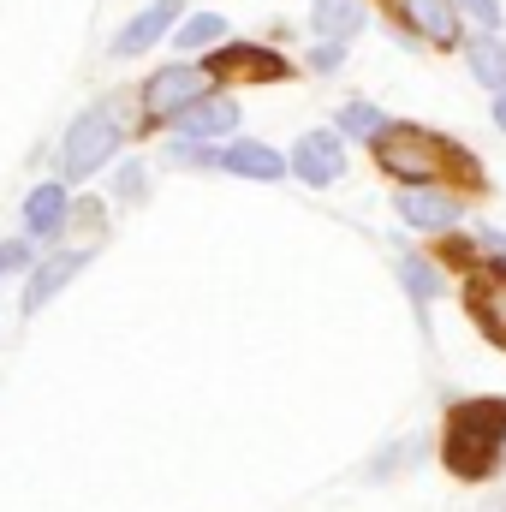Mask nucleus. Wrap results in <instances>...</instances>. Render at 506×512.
I'll return each mask as SVG.
<instances>
[{
    "mask_svg": "<svg viewBox=\"0 0 506 512\" xmlns=\"http://www.w3.org/2000/svg\"><path fill=\"white\" fill-rule=\"evenodd\" d=\"M370 155H376L381 173H393L399 185H447V179H459L465 191L483 185L477 161L453 137H441V131H429V126H411V120H387L370 137Z\"/></svg>",
    "mask_w": 506,
    "mask_h": 512,
    "instance_id": "f257e3e1",
    "label": "nucleus"
},
{
    "mask_svg": "<svg viewBox=\"0 0 506 512\" xmlns=\"http://www.w3.org/2000/svg\"><path fill=\"white\" fill-rule=\"evenodd\" d=\"M501 459H506V393L459 399L441 423V465L459 483H483V477H495Z\"/></svg>",
    "mask_w": 506,
    "mask_h": 512,
    "instance_id": "f03ea898",
    "label": "nucleus"
},
{
    "mask_svg": "<svg viewBox=\"0 0 506 512\" xmlns=\"http://www.w3.org/2000/svg\"><path fill=\"white\" fill-rule=\"evenodd\" d=\"M120 120H114V108H84L72 126H66V143H60V167H66V179H96L114 155H120Z\"/></svg>",
    "mask_w": 506,
    "mask_h": 512,
    "instance_id": "7ed1b4c3",
    "label": "nucleus"
},
{
    "mask_svg": "<svg viewBox=\"0 0 506 512\" xmlns=\"http://www.w3.org/2000/svg\"><path fill=\"white\" fill-rule=\"evenodd\" d=\"M465 316L483 328L489 346L506 352V256H483L465 280Z\"/></svg>",
    "mask_w": 506,
    "mask_h": 512,
    "instance_id": "20e7f679",
    "label": "nucleus"
},
{
    "mask_svg": "<svg viewBox=\"0 0 506 512\" xmlns=\"http://www.w3.org/2000/svg\"><path fill=\"white\" fill-rule=\"evenodd\" d=\"M209 90H215V78H209L203 66H155V72L143 78L137 102H143V120H173L179 108H191V102L209 96Z\"/></svg>",
    "mask_w": 506,
    "mask_h": 512,
    "instance_id": "39448f33",
    "label": "nucleus"
},
{
    "mask_svg": "<svg viewBox=\"0 0 506 512\" xmlns=\"http://www.w3.org/2000/svg\"><path fill=\"white\" fill-rule=\"evenodd\" d=\"M381 12L411 42H429V48H459V36H465V18L453 0H381Z\"/></svg>",
    "mask_w": 506,
    "mask_h": 512,
    "instance_id": "423d86ee",
    "label": "nucleus"
},
{
    "mask_svg": "<svg viewBox=\"0 0 506 512\" xmlns=\"http://www.w3.org/2000/svg\"><path fill=\"white\" fill-rule=\"evenodd\" d=\"M393 209L417 233H453L465 221V191H453V185H399Z\"/></svg>",
    "mask_w": 506,
    "mask_h": 512,
    "instance_id": "0eeeda50",
    "label": "nucleus"
},
{
    "mask_svg": "<svg viewBox=\"0 0 506 512\" xmlns=\"http://www.w3.org/2000/svg\"><path fill=\"white\" fill-rule=\"evenodd\" d=\"M203 72L209 78H239V84H280V78H292L286 54H274L268 42H221V48H209Z\"/></svg>",
    "mask_w": 506,
    "mask_h": 512,
    "instance_id": "6e6552de",
    "label": "nucleus"
},
{
    "mask_svg": "<svg viewBox=\"0 0 506 512\" xmlns=\"http://www.w3.org/2000/svg\"><path fill=\"white\" fill-rule=\"evenodd\" d=\"M286 167H292V179H304V185H334L340 173H346V137L334 126H316L304 131L298 143H292V155H286Z\"/></svg>",
    "mask_w": 506,
    "mask_h": 512,
    "instance_id": "1a4fd4ad",
    "label": "nucleus"
},
{
    "mask_svg": "<svg viewBox=\"0 0 506 512\" xmlns=\"http://www.w3.org/2000/svg\"><path fill=\"white\" fill-rule=\"evenodd\" d=\"M239 120H245V108H239L233 96H221V90H209V96H197L191 108H179V114H173V137H197V143H221V137H239Z\"/></svg>",
    "mask_w": 506,
    "mask_h": 512,
    "instance_id": "9d476101",
    "label": "nucleus"
},
{
    "mask_svg": "<svg viewBox=\"0 0 506 512\" xmlns=\"http://www.w3.org/2000/svg\"><path fill=\"white\" fill-rule=\"evenodd\" d=\"M215 167L221 173H233V179H256V185H274V179H286L292 167H286V155L280 149H268V143H256V137H227L221 149H215Z\"/></svg>",
    "mask_w": 506,
    "mask_h": 512,
    "instance_id": "9b49d317",
    "label": "nucleus"
},
{
    "mask_svg": "<svg viewBox=\"0 0 506 512\" xmlns=\"http://www.w3.org/2000/svg\"><path fill=\"white\" fill-rule=\"evenodd\" d=\"M185 18V0H149L137 18L120 24V36H114V54L120 60H137V54H149L161 36H173V24Z\"/></svg>",
    "mask_w": 506,
    "mask_h": 512,
    "instance_id": "f8f14e48",
    "label": "nucleus"
},
{
    "mask_svg": "<svg viewBox=\"0 0 506 512\" xmlns=\"http://www.w3.org/2000/svg\"><path fill=\"white\" fill-rule=\"evenodd\" d=\"M90 251H54V256H36L30 262V280H24V316H36L48 298H60L78 274H84Z\"/></svg>",
    "mask_w": 506,
    "mask_h": 512,
    "instance_id": "ddd939ff",
    "label": "nucleus"
},
{
    "mask_svg": "<svg viewBox=\"0 0 506 512\" xmlns=\"http://www.w3.org/2000/svg\"><path fill=\"white\" fill-rule=\"evenodd\" d=\"M66 221H72V191H66L60 179L36 185V191L24 197V233H30V239H60Z\"/></svg>",
    "mask_w": 506,
    "mask_h": 512,
    "instance_id": "4468645a",
    "label": "nucleus"
},
{
    "mask_svg": "<svg viewBox=\"0 0 506 512\" xmlns=\"http://www.w3.org/2000/svg\"><path fill=\"white\" fill-rule=\"evenodd\" d=\"M364 6L358 0H310V30L322 36V42H352L358 30H364Z\"/></svg>",
    "mask_w": 506,
    "mask_h": 512,
    "instance_id": "2eb2a0df",
    "label": "nucleus"
},
{
    "mask_svg": "<svg viewBox=\"0 0 506 512\" xmlns=\"http://www.w3.org/2000/svg\"><path fill=\"white\" fill-rule=\"evenodd\" d=\"M465 66H471V78H477L483 90H495V96L506 90V42L495 30H483V36L465 42Z\"/></svg>",
    "mask_w": 506,
    "mask_h": 512,
    "instance_id": "dca6fc26",
    "label": "nucleus"
},
{
    "mask_svg": "<svg viewBox=\"0 0 506 512\" xmlns=\"http://www.w3.org/2000/svg\"><path fill=\"white\" fill-rule=\"evenodd\" d=\"M173 42H179L185 54H197V48H221V42H227V18H221V12H191V18L173 24Z\"/></svg>",
    "mask_w": 506,
    "mask_h": 512,
    "instance_id": "f3484780",
    "label": "nucleus"
},
{
    "mask_svg": "<svg viewBox=\"0 0 506 512\" xmlns=\"http://www.w3.org/2000/svg\"><path fill=\"white\" fill-rule=\"evenodd\" d=\"M381 126H387V114L370 108V102H346V108L334 114V131H340V137H364V143H370Z\"/></svg>",
    "mask_w": 506,
    "mask_h": 512,
    "instance_id": "a211bd4d",
    "label": "nucleus"
},
{
    "mask_svg": "<svg viewBox=\"0 0 506 512\" xmlns=\"http://www.w3.org/2000/svg\"><path fill=\"white\" fill-rule=\"evenodd\" d=\"M399 280H405V292H411V304H429L435 292H441V274L423 262V256H399Z\"/></svg>",
    "mask_w": 506,
    "mask_h": 512,
    "instance_id": "6ab92c4d",
    "label": "nucleus"
},
{
    "mask_svg": "<svg viewBox=\"0 0 506 512\" xmlns=\"http://www.w3.org/2000/svg\"><path fill=\"white\" fill-rule=\"evenodd\" d=\"M161 155H167L173 167H215V143H197V137H173Z\"/></svg>",
    "mask_w": 506,
    "mask_h": 512,
    "instance_id": "aec40b11",
    "label": "nucleus"
},
{
    "mask_svg": "<svg viewBox=\"0 0 506 512\" xmlns=\"http://www.w3.org/2000/svg\"><path fill=\"white\" fill-rule=\"evenodd\" d=\"M453 6H459V18H477V30H495L501 36V24H506L501 0H453Z\"/></svg>",
    "mask_w": 506,
    "mask_h": 512,
    "instance_id": "412c9836",
    "label": "nucleus"
},
{
    "mask_svg": "<svg viewBox=\"0 0 506 512\" xmlns=\"http://www.w3.org/2000/svg\"><path fill=\"white\" fill-rule=\"evenodd\" d=\"M114 191H120L126 203H143V197H149V173H143V161H126V167L114 173Z\"/></svg>",
    "mask_w": 506,
    "mask_h": 512,
    "instance_id": "4be33fe9",
    "label": "nucleus"
},
{
    "mask_svg": "<svg viewBox=\"0 0 506 512\" xmlns=\"http://www.w3.org/2000/svg\"><path fill=\"white\" fill-rule=\"evenodd\" d=\"M30 262H36V256H30L24 239H6V245H0V280H6V274H18V268H30Z\"/></svg>",
    "mask_w": 506,
    "mask_h": 512,
    "instance_id": "5701e85b",
    "label": "nucleus"
},
{
    "mask_svg": "<svg viewBox=\"0 0 506 512\" xmlns=\"http://www.w3.org/2000/svg\"><path fill=\"white\" fill-rule=\"evenodd\" d=\"M334 66H346V42H316L310 48V72H334Z\"/></svg>",
    "mask_w": 506,
    "mask_h": 512,
    "instance_id": "b1692460",
    "label": "nucleus"
},
{
    "mask_svg": "<svg viewBox=\"0 0 506 512\" xmlns=\"http://www.w3.org/2000/svg\"><path fill=\"white\" fill-rule=\"evenodd\" d=\"M477 239H483V245H489V251H501V256H506V233H501V227H483V233H477Z\"/></svg>",
    "mask_w": 506,
    "mask_h": 512,
    "instance_id": "393cba45",
    "label": "nucleus"
},
{
    "mask_svg": "<svg viewBox=\"0 0 506 512\" xmlns=\"http://www.w3.org/2000/svg\"><path fill=\"white\" fill-rule=\"evenodd\" d=\"M489 114H495V126L506 131V90H501V96H495V108H489Z\"/></svg>",
    "mask_w": 506,
    "mask_h": 512,
    "instance_id": "a878e982",
    "label": "nucleus"
},
{
    "mask_svg": "<svg viewBox=\"0 0 506 512\" xmlns=\"http://www.w3.org/2000/svg\"><path fill=\"white\" fill-rule=\"evenodd\" d=\"M489 512H506V501H495V507H489Z\"/></svg>",
    "mask_w": 506,
    "mask_h": 512,
    "instance_id": "bb28decb",
    "label": "nucleus"
}]
</instances>
